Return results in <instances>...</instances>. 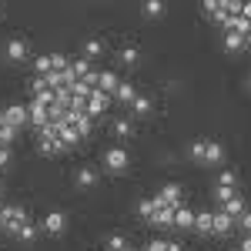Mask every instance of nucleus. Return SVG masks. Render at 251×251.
<instances>
[{
    "label": "nucleus",
    "instance_id": "42",
    "mask_svg": "<svg viewBox=\"0 0 251 251\" xmlns=\"http://www.w3.org/2000/svg\"><path fill=\"white\" fill-rule=\"evenodd\" d=\"M0 198H3V184H0Z\"/></svg>",
    "mask_w": 251,
    "mask_h": 251
},
{
    "label": "nucleus",
    "instance_id": "13",
    "mask_svg": "<svg viewBox=\"0 0 251 251\" xmlns=\"http://www.w3.org/2000/svg\"><path fill=\"white\" fill-rule=\"evenodd\" d=\"M171 221H174V208L157 204V211L151 214V225H157V228H171Z\"/></svg>",
    "mask_w": 251,
    "mask_h": 251
},
{
    "label": "nucleus",
    "instance_id": "31",
    "mask_svg": "<svg viewBox=\"0 0 251 251\" xmlns=\"http://www.w3.org/2000/svg\"><path fill=\"white\" fill-rule=\"evenodd\" d=\"M121 64H137V57H141V50H137L134 44H127V47H121Z\"/></svg>",
    "mask_w": 251,
    "mask_h": 251
},
{
    "label": "nucleus",
    "instance_id": "11",
    "mask_svg": "<svg viewBox=\"0 0 251 251\" xmlns=\"http://www.w3.org/2000/svg\"><path fill=\"white\" fill-rule=\"evenodd\" d=\"M97 91H100V94H107V97H114V91H117V74L100 71V74H97Z\"/></svg>",
    "mask_w": 251,
    "mask_h": 251
},
{
    "label": "nucleus",
    "instance_id": "28",
    "mask_svg": "<svg viewBox=\"0 0 251 251\" xmlns=\"http://www.w3.org/2000/svg\"><path fill=\"white\" fill-rule=\"evenodd\" d=\"M148 111H151V100H148V97H141V94H137L134 100H131V114L144 117V114H148Z\"/></svg>",
    "mask_w": 251,
    "mask_h": 251
},
{
    "label": "nucleus",
    "instance_id": "4",
    "mask_svg": "<svg viewBox=\"0 0 251 251\" xmlns=\"http://www.w3.org/2000/svg\"><path fill=\"white\" fill-rule=\"evenodd\" d=\"M181 191H184L181 184H164L154 198L161 201V204H168V208H177V204H184V201H181Z\"/></svg>",
    "mask_w": 251,
    "mask_h": 251
},
{
    "label": "nucleus",
    "instance_id": "24",
    "mask_svg": "<svg viewBox=\"0 0 251 251\" xmlns=\"http://www.w3.org/2000/svg\"><path fill=\"white\" fill-rule=\"evenodd\" d=\"M141 14H144V17H151V20H157L161 14H164V3H161V0H148V3L141 7Z\"/></svg>",
    "mask_w": 251,
    "mask_h": 251
},
{
    "label": "nucleus",
    "instance_id": "43",
    "mask_svg": "<svg viewBox=\"0 0 251 251\" xmlns=\"http://www.w3.org/2000/svg\"><path fill=\"white\" fill-rule=\"evenodd\" d=\"M0 10H3V7H0Z\"/></svg>",
    "mask_w": 251,
    "mask_h": 251
},
{
    "label": "nucleus",
    "instance_id": "23",
    "mask_svg": "<svg viewBox=\"0 0 251 251\" xmlns=\"http://www.w3.org/2000/svg\"><path fill=\"white\" fill-rule=\"evenodd\" d=\"M57 141L64 144V148H74V144H77L80 137H77V131H74V127H67V124H60V134H57Z\"/></svg>",
    "mask_w": 251,
    "mask_h": 251
},
{
    "label": "nucleus",
    "instance_id": "40",
    "mask_svg": "<svg viewBox=\"0 0 251 251\" xmlns=\"http://www.w3.org/2000/svg\"><path fill=\"white\" fill-rule=\"evenodd\" d=\"M238 251H251V238H241L238 241Z\"/></svg>",
    "mask_w": 251,
    "mask_h": 251
},
{
    "label": "nucleus",
    "instance_id": "2",
    "mask_svg": "<svg viewBox=\"0 0 251 251\" xmlns=\"http://www.w3.org/2000/svg\"><path fill=\"white\" fill-rule=\"evenodd\" d=\"M27 221V211L20 208V204H7L3 211H0V228L3 231H10V234H17V228Z\"/></svg>",
    "mask_w": 251,
    "mask_h": 251
},
{
    "label": "nucleus",
    "instance_id": "1",
    "mask_svg": "<svg viewBox=\"0 0 251 251\" xmlns=\"http://www.w3.org/2000/svg\"><path fill=\"white\" fill-rule=\"evenodd\" d=\"M104 168H107L111 174H124L127 168H131V154H127L124 148H117V144H114V148L104 151Z\"/></svg>",
    "mask_w": 251,
    "mask_h": 251
},
{
    "label": "nucleus",
    "instance_id": "10",
    "mask_svg": "<svg viewBox=\"0 0 251 251\" xmlns=\"http://www.w3.org/2000/svg\"><path fill=\"white\" fill-rule=\"evenodd\" d=\"M234 228V218H228L225 211H211V234H228Z\"/></svg>",
    "mask_w": 251,
    "mask_h": 251
},
{
    "label": "nucleus",
    "instance_id": "6",
    "mask_svg": "<svg viewBox=\"0 0 251 251\" xmlns=\"http://www.w3.org/2000/svg\"><path fill=\"white\" fill-rule=\"evenodd\" d=\"M107 104H111V97L107 94H100V91H91V97H87V117H91V121H94L97 114H104V111H107Z\"/></svg>",
    "mask_w": 251,
    "mask_h": 251
},
{
    "label": "nucleus",
    "instance_id": "8",
    "mask_svg": "<svg viewBox=\"0 0 251 251\" xmlns=\"http://www.w3.org/2000/svg\"><path fill=\"white\" fill-rule=\"evenodd\" d=\"M191 225H194V211H191V208H184V204H177V208H174V221H171V228L191 231Z\"/></svg>",
    "mask_w": 251,
    "mask_h": 251
},
{
    "label": "nucleus",
    "instance_id": "29",
    "mask_svg": "<svg viewBox=\"0 0 251 251\" xmlns=\"http://www.w3.org/2000/svg\"><path fill=\"white\" fill-rule=\"evenodd\" d=\"M111 131H114L117 137H131V131H134V127H131V121H127V117H117L114 124H111Z\"/></svg>",
    "mask_w": 251,
    "mask_h": 251
},
{
    "label": "nucleus",
    "instance_id": "30",
    "mask_svg": "<svg viewBox=\"0 0 251 251\" xmlns=\"http://www.w3.org/2000/svg\"><path fill=\"white\" fill-rule=\"evenodd\" d=\"M71 71H74V74H77V80H80V77H87V74H91L94 67H91V60L77 57V60H71Z\"/></svg>",
    "mask_w": 251,
    "mask_h": 251
},
{
    "label": "nucleus",
    "instance_id": "41",
    "mask_svg": "<svg viewBox=\"0 0 251 251\" xmlns=\"http://www.w3.org/2000/svg\"><path fill=\"white\" fill-rule=\"evenodd\" d=\"M0 131H3V117H0Z\"/></svg>",
    "mask_w": 251,
    "mask_h": 251
},
{
    "label": "nucleus",
    "instance_id": "17",
    "mask_svg": "<svg viewBox=\"0 0 251 251\" xmlns=\"http://www.w3.org/2000/svg\"><path fill=\"white\" fill-rule=\"evenodd\" d=\"M204 14L214 20H225L228 17V10H225V0H204Z\"/></svg>",
    "mask_w": 251,
    "mask_h": 251
},
{
    "label": "nucleus",
    "instance_id": "16",
    "mask_svg": "<svg viewBox=\"0 0 251 251\" xmlns=\"http://www.w3.org/2000/svg\"><path fill=\"white\" fill-rule=\"evenodd\" d=\"M37 148H40V154H60L64 151V144L57 137H37Z\"/></svg>",
    "mask_w": 251,
    "mask_h": 251
},
{
    "label": "nucleus",
    "instance_id": "36",
    "mask_svg": "<svg viewBox=\"0 0 251 251\" xmlns=\"http://www.w3.org/2000/svg\"><path fill=\"white\" fill-rule=\"evenodd\" d=\"M214 198H218V204H225V201H231V198H234V191H228V188H218V191H214Z\"/></svg>",
    "mask_w": 251,
    "mask_h": 251
},
{
    "label": "nucleus",
    "instance_id": "32",
    "mask_svg": "<svg viewBox=\"0 0 251 251\" xmlns=\"http://www.w3.org/2000/svg\"><path fill=\"white\" fill-rule=\"evenodd\" d=\"M50 57V71H67L71 67V57H64V54H47Z\"/></svg>",
    "mask_w": 251,
    "mask_h": 251
},
{
    "label": "nucleus",
    "instance_id": "37",
    "mask_svg": "<svg viewBox=\"0 0 251 251\" xmlns=\"http://www.w3.org/2000/svg\"><path fill=\"white\" fill-rule=\"evenodd\" d=\"M10 164V144H0V168Z\"/></svg>",
    "mask_w": 251,
    "mask_h": 251
},
{
    "label": "nucleus",
    "instance_id": "25",
    "mask_svg": "<svg viewBox=\"0 0 251 251\" xmlns=\"http://www.w3.org/2000/svg\"><path fill=\"white\" fill-rule=\"evenodd\" d=\"M17 238H20V241H34V238H37V225L27 218V221H24V225L17 228Z\"/></svg>",
    "mask_w": 251,
    "mask_h": 251
},
{
    "label": "nucleus",
    "instance_id": "27",
    "mask_svg": "<svg viewBox=\"0 0 251 251\" xmlns=\"http://www.w3.org/2000/svg\"><path fill=\"white\" fill-rule=\"evenodd\" d=\"M204 148H208V137H201V141H194L191 148H188V154L198 161V164H204Z\"/></svg>",
    "mask_w": 251,
    "mask_h": 251
},
{
    "label": "nucleus",
    "instance_id": "39",
    "mask_svg": "<svg viewBox=\"0 0 251 251\" xmlns=\"http://www.w3.org/2000/svg\"><path fill=\"white\" fill-rule=\"evenodd\" d=\"M164 251H184V248H181V241H164Z\"/></svg>",
    "mask_w": 251,
    "mask_h": 251
},
{
    "label": "nucleus",
    "instance_id": "19",
    "mask_svg": "<svg viewBox=\"0 0 251 251\" xmlns=\"http://www.w3.org/2000/svg\"><path fill=\"white\" fill-rule=\"evenodd\" d=\"M114 97H117V100H124V104H131V100L137 97L134 84H127V80H117V91H114Z\"/></svg>",
    "mask_w": 251,
    "mask_h": 251
},
{
    "label": "nucleus",
    "instance_id": "21",
    "mask_svg": "<svg viewBox=\"0 0 251 251\" xmlns=\"http://www.w3.org/2000/svg\"><path fill=\"white\" fill-rule=\"evenodd\" d=\"M157 204H161V201H157V198H141V201H137V214H141V218H148V221H151V214L157 211Z\"/></svg>",
    "mask_w": 251,
    "mask_h": 251
},
{
    "label": "nucleus",
    "instance_id": "3",
    "mask_svg": "<svg viewBox=\"0 0 251 251\" xmlns=\"http://www.w3.org/2000/svg\"><path fill=\"white\" fill-rule=\"evenodd\" d=\"M0 117H3V124H7V127H14V131H17V127L27 124V107H24V104H10V107H3V111H0Z\"/></svg>",
    "mask_w": 251,
    "mask_h": 251
},
{
    "label": "nucleus",
    "instance_id": "35",
    "mask_svg": "<svg viewBox=\"0 0 251 251\" xmlns=\"http://www.w3.org/2000/svg\"><path fill=\"white\" fill-rule=\"evenodd\" d=\"M14 137H17V131H14V127H7V124H3V131H0V144H10V141H14Z\"/></svg>",
    "mask_w": 251,
    "mask_h": 251
},
{
    "label": "nucleus",
    "instance_id": "20",
    "mask_svg": "<svg viewBox=\"0 0 251 251\" xmlns=\"http://www.w3.org/2000/svg\"><path fill=\"white\" fill-rule=\"evenodd\" d=\"M245 47H248V37H241V34H225V50L238 54V50H245Z\"/></svg>",
    "mask_w": 251,
    "mask_h": 251
},
{
    "label": "nucleus",
    "instance_id": "33",
    "mask_svg": "<svg viewBox=\"0 0 251 251\" xmlns=\"http://www.w3.org/2000/svg\"><path fill=\"white\" fill-rule=\"evenodd\" d=\"M47 71H50V57L44 54V57H37V60H34V77H44Z\"/></svg>",
    "mask_w": 251,
    "mask_h": 251
},
{
    "label": "nucleus",
    "instance_id": "12",
    "mask_svg": "<svg viewBox=\"0 0 251 251\" xmlns=\"http://www.w3.org/2000/svg\"><path fill=\"white\" fill-rule=\"evenodd\" d=\"M74 181H77V188H94L97 184V171L91 168V164H80L77 174H74Z\"/></svg>",
    "mask_w": 251,
    "mask_h": 251
},
{
    "label": "nucleus",
    "instance_id": "5",
    "mask_svg": "<svg viewBox=\"0 0 251 251\" xmlns=\"http://www.w3.org/2000/svg\"><path fill=\"white\" fill-rule=\"evenodd\" d=\"M3 54H7L10 60H27L30 47H27V40H24V37H10L7 44H3Z\"/></svg>",
    "mask_w": 251,
    "mask_h": 251
},
{
    "label": "nucleus",
    "instance_id": "34",
    "mask_svg": "<svg viewBox=\"0 0 251 251\" xmlns=\"http://www.w3.org/2000/svg\"><path fill=\"white\" fill-rule=\"evenodd\" d=\"M234 225H238L241 231H251V214H248V211H245V214H238V218H234Z\"/></svg>",
    "mask_w": 251,
    "mask_h": 251
},
{
    "label": "nucleus",
    "instance_id": "18",
    "mask_svg": "<svg viewBox=\"0 0 251 251\" xmlns=\"http://www.w3.org/2000/svg\"><path fill=\"white\" fill-rule=\"evenodd\" d=\"M191 231H198V234H211V211H201V214H194V225H191Z\"/></svg>",
    "mask_w": 251,
    "mask_h": 251
},
{
    "label": "nucleus",
    "instance_id": "9",
    "mask_svg": "<svg viewBox=\"0 0 251 251\" xmlns=\"http://www.w3.org/2000/svg\"><path fill=\"white\" fill-rule=\"evenodd\" d=\"M27 121H30V124L40 131V127L47 124V107H44L40 100H30V104H27Z\"/></svg>",
    "mask_w": 251,
    "mask_h": 251
},
{
    "label": "nucleus",
    "instance_id": "22",
    "mask_svg": "<svg viewBox=\"0 0 251 251\" xmlns=\"http://www.w3.org/2000/svg\"><path fill=\"white\" fill-rule=\"evenodd\" d=\"M221 211L228 214V218H238V214H245V201H241V198L234 194L231 201H225V204H221Z\"/></svg>",
    "mask_w": 251,
    "mask_h": 251
},
{
    "label": "nucleus",
    "instance_id": "38",
    "mask_svg": "<svg viewBox=\"0 0 251 251\" xmlns=\"http://www.w3.org/2000/svg\"><path fill=\"white\" fill-rule=\"evenodd\" d=\"M144 251H164V238H154V241H148V248Z\"/></svg>",
    "mask_w": 251,
    "mask_h": 251
},
{
    "label": "nucleus",
    "instance_id": "7",
    "mask_svg": "<svg viewBox=\"0 0 251 251\" xmlns=\"http://www.w3.org/2000/svg\"><path fill=\"white\" fill-rule=\"evenodd\" d=\"M44 231L47 234H64L67 231V218H64V211H47L44 214Z\"/></svg>",
    "mask_w": 251,
    "mask_h": 251
},
{
    "label": "nucleus",
    "instance_id": "26",
    "mask_svg": "<svg viewBox=\"0 0 251 251\" xmlns=\"http://www.w3.org/2000/svg\"><path fill=\"white\" fill-rule=\"evenodd\" d=\"M234 184H238V174H234L231 168H225V171L218 174V188H228V191H234Z\"/></svg>",
    "mask_w": 251,
    "mask_h": 251
},
{
    "label": "nucleus",
    "instance_id": "14",
    "mask_svg": "<svg viewBox=\"0 0 251 251\" xmlns=\"http://www.w3.org/2000/svg\"><path fill=\"white\" fill-rule=\"evenodd\" d=\"M225 161V148L218 144V141H208V148H204V164H221Z\"/></svg>",
    "mask_w": 251,
    "mask_h": 251
},
{
    "label": "nucleus",
    "instance_id": "15",
    "mask_svg": "<svg viewBox=\"0 0 251 251\" xmlns=\"http://www.w3.org/2000/svg\"><path fill=\"white\" fill-rule=\"evenodd\" d=\"M100 54H104V40L100 37H87L84 40V60L87 57L94 60V57H100Z\"/></svg>",
    "mask_w": 251,
    "mask_h": 251
}]
</instances>
